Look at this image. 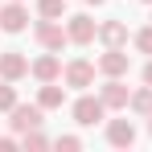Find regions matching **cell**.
<instances>
[{
  "mask_svg": "<svg viewBox=\"0 0 152 152\" xmlns=\"http://www.w3.org/2000/svg\"><path fill=\"white\" fill-rule=\"evenodd\" d=\"M78 119H82V124H95V119H99V103H78Z\"/></svg>",
  "mask_w": 152,
  "mask_h": 152,
  "instance_id": "cell-1",
  "label": "cell"
},
{
  "mask_svg": "<svg viewBox=\"0 0 152 152\" xmlns=\"http://www.w3.org/2000/svg\"><path fill=\"white\" fill-rule=\"evenodd\" d=\"M4 29H21V12H17V8L4 12Z\"/></svg>",
  "mask_w": 152,
  "mask_h": 152,
  "instance_id": "cell-2",
  "label": "cell"
},
{
  "mask_svg": "<svg viewBox=\"0 0 152 152\" xmlns=\"http://www.w3.org/2000/svg\"><path fill=\"white\" fill-rule=\"evenodd\" d=\"M17 124H21V127H33V124H37V111H21Z\"/></svg>",
  "mask_w": 152,
  "mask_h": 152,
  "instance_id": "cell-3",
  "label": "cell"
},
{
  "mask_svg": "<svg viewBox=\"0 0 152 152\" xmlns=\"http://www.w3.org/2000/svg\"><path fill=\"white\" fill-rule=\"evenodd\" d=\"M111 136H115L119 144H127V140H132V127H124V124H119V127H115V132H111Z\"/></svg>",
  "mask_w": 152,
  "mask_h": 152,
  "instance_id": "cell-4",
  "label": "cell"
},
{
  "mask_svg": "<svg viewBox=\"0 0 152 152\" xmlns=\"http://www.w3.org/2000/svg\"><path fill=\"white\" fill-rule=\"evenodd\" d=\"M74 37H78V41H82V37H91V25H86V21H78V25H74Z\"/></svg>",
  "mask_w": 152,
  "mask_h": 152,
  "instance_id": "cell-5",
  "label": "cell"
},
{
  "mask_svg": "<svg viewBox=\"0 0 152 152\" xmlns=\"http://www.w3.org/2000/svg\"><path fill=\"white\" fill-rule=\"evenodd\" d=\"M140 45H144V50H152V33H144V37H140Z\"/></svg>",
  "mask_w": 152,
  "mask_h": 152,
  "instance_id": "cell-6",
  "label": "cell"
},
{
  "mask_svg": "<svg viewBox=\"0 0 152 152\" xmlns=\"http://www.w3.org/2000/svg\"><path fill=\"white\" fill-rule=\"evenodd\" d=\"M148 82H152V66H148Z\"/></svg>",
  "mask_w": 152,
  "mask_h": 152,
  "instance_id": "cell-7",
  "label": "cell"
}]
</instances>
